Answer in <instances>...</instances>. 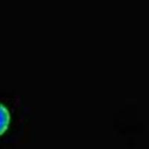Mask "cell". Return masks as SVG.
Returning a JSON list of instances; mask_svg holds the SVG:
<instances>
[{"instance_id":"1","label":"cell","mask_w":149,"mask_h":149,"mask_svg":"<svg viewBox=\"0 0 149 149\" xmlns=\"http://www.w3.org/2000/svg\"><path fill=\"white\" fill-rule=\"evenodd\" d=\"M11 114L8 107L0 102V136H3L10 127Z\"/></svg>"}]
</instances>
